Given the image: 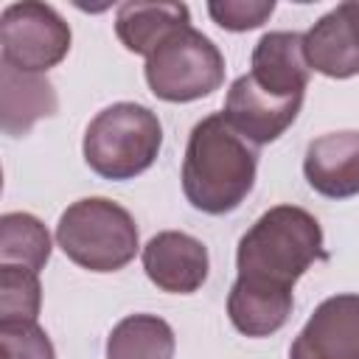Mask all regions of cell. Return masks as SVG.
<instances>
[{
  "label": "cell",
  "instance_id": "9c48e42d",
  "mask_svg": "<svg viewBox=\"0 0 359 359\" xmlns=\"http://www.w3.org/2000/svg\"><path fill=\"white\" fill-rule=\"evenodd\" d=\"M303 53L311 70L328 79L359 73V0L339 3L303 34Z\"/></svg>",
  "mask_w": 359,
  "mask_h": 359
},
{
  "label": "cell",
  "instance_id": "5b68a950",
  "mask_svg": "<svg viewBox=\"0 0 359 359\" xmlns=\"http://www.w3.org/2000/svg\"><path fill=\"white\" fill-rule=\"evenodd\" d=\"M146 81L163 101H196L222 87L224 56L202 31L188 22L168 34L146 59Z\"/></svg>",
  "mask_w": 359,
  "mask_h": 359
},
{
  "label": "cell",
  "instance_id": "277c9868",
  "mask_svg": "<svg viewBox=\"0 0 359 359\" xmlns=\"http://www.w3.org/2000/svg\"><path fill=\"white\" fill-rule=\"evenodd\" d=\"M62 252L90 272H118L137 252V224L126 208L104 196L73 202L56 224Z\"/></svg>",
  "mask_w": 359,
  "mask_h": 359
},
{
  "label": "cell",
  "instance_id": "8992f818",
  "mask_svg": "<svg viewBox=\"0 0 359 359\" xmlns=\"http://www.w3.org/2000/svg\"><path fill=\"white\" fill-rule=\"evenodd\" d=\"M0 50L3 65L25 73H42L67 56L70 25L48 3H11L0 17Z\"/></svg>",
  "mask_w": 359,
  "mask_h": 359
},
{
  "label": "cell",
  "instance_id": "5bb4252c",
  "mask_svg": "<svg viewBox=\"0 0 359 359\" xmlns=\"http://www.w3.org/2000/svg\"><path fill=\"white\" fill-rule=\"evenodd\" d=\"M188 22L185 3H123L115 14V34L126 50L149 59L168 34Z\"/></svg>",
  "mask_w": 359,
  "mask_h": 359
},
{
  "label": "cell",
  "instance_id": "e0dca14e",
  "mask_svg": "<svg viewBox=\"0 0 359 359\" xmlns=\"http://www.w3.org/2000/svg\"><path fill=\"white\" fill-rule=\"evenodd\" d=\"M39 303V272L0 264V323H36Z\"/></svg>",
  "mask_w": 359,
  "mask_h": 359
},
{
  "label": "cell",
  "instance_id": "ba28073f",
  "mask_svg": "<svg viewBox=\"0 0 359 359\" xmlns=\"http://www.w3.org/2000/svg\"><path fill=\"white\" fill-rule=\"evenodd\" d=\"M303 98H275L266 95L250 73L238 76L224 98V121L252 146L278 140L297 118Z\"/></svg>",
  "mask_w": 359,
  "mask_h": 359
},
{
  "label": "cell",
  "instance_id": "8fae6325",
  "mask_svg": "<svg viewBox=\"0 0 359 359\" xmlns=\"http://www.w3.org/2000/svg\"><path fill=\"white\" fill-rule=\"evenodd\" d=\"M303 36L294 31H269L252 50V81L275 98H303L309 84Z\"/></svg>",
  "mask_w": 359,
  "mask_h": 359
},
{
  "label": "cell",
  "instance_id": "30bf717a",
  "mask_svg": "<svg viewBox=\"0 0 359 359\" xmlns=\"http://www.w3.org/2000/svg\"><path fill=\"white\" fill-rule=\"evenodd\" d=\"M208 247L180 230H163L143 247V269L149 280L171 294H191L208 278Z\"/></svg>",
  "mask_w": 359,
  "mask_h": 359
},
{
  "label": "cell",
  "instance_id": "3957f363",
  "mask_svg": "<svg viewBox=\"0 0 359 359\" xmlns=\"http://www.w3.org/2000/svg\"><path fill=\"white\" fill-rule=\"evenodd\" d=\"M163 146L157 115L132 101L101 109L84 132V160L104 180H132L151 168Z\"/></svg>",
  "mask_w": 359,
  "mask_h": 359
},
{
  "label": "cell",
  "instance_id": "6da1fadb",
  "mask_svg": "<svg viewBox=\"0 0 359 359\" xmlns=\"http://www.w3.org/2000/svg\"><path fill=\"white\" fill-rule=\"evenodd\" d=\"M317 258H323L320 222L297 205H275L241 236L233 289L294 303L292 286Z\"/></svg>",
  "mask_w": 359,
  "mask_h": 359
},
{
  "label": "cell",
  "instance_id": "7c38bea8",
  "mask_svg": "<svg viewBox=\"0 0 359 359\" xmlns=\"http://www.w3.org/2000/svg\"><path fill=\"white\" fill-rule=\"evenodd\" d=\"M309 185L328 199L359 194V132H328L309 143L303 157Z\"/></svg>",
  "mask_w": 359,
  "mask_h": 359
},
{
  "label": "cell",
  "instance_id": "d6986e66",
  "mask_svg": "<svg viewBox=\"0 0 359 359\" xmlns=\"http://www.w3.org/2000/svg\"><path fill=\"white\" fill-rule=\"evenodd\" d=\"M275 11V0H213L208 14L224 31H250L264 25Z\"/></svg>",
  "mask_w": 359,
  "mask_h": 359
},
{
  "label": "cell",
  "instance_id": "7a4b0ae2",
  "mask_svg": "<svg viewBox=\"0 0 359 359\" xmlns=\"http://www.w3.org/2000/svg\"><path fill=\"white\" fill-rule=\"evenodd\" d=\"M258 154L222 112L202 118L188 137L182 160L185 199L210 216L236 210L255 185Z\"/></svg>",
  "mask_w": 359,
  "mask_h": 359
},
{
  "label": "cell",
  "instance_id": "9a60e30c",
  "mask_svg": "<svg viewBox=\"0 0 359 359\" xmlns=\"http://www.w3.org/2000/svg\"><path fill=\"white\" fill-rule=\"evenodd\" d=\"M174 331L163 317L129 314L107 339V359H174Z\"/></svg>",
  "mask_w": 359,
  "mask_h": 359
},
{
  "label": "cell",
  "instance_id": "2e32d148",
  "mask_svg": "<svg viewBox=\"0 0 359 359\" xmlns=\"http://www.w3.org/2000/svg\"><path fill=\"white\" fill-rule=\"evenodd\" d=\"M50 258V236L31 213H6L0 219V264L45 269Z\"/></svg>",
  "mask_w": 359,
  "mask_h": 359
},
{
  "label": "cell",
  "instance_id": "4fadbf2b",
  "mask_svg": "<svg viewBox=\"0 0 359 359\" xmlns=\"http://www.w3.org/2000/svg\"><path fill=\"white\" fill-rule=\"evenodd\" d=\"M59 109L53 84L39 73H25L11 65L0 70V126L6 135L20 137L36 121Z\"/></svg>",
  "mask_w": 359,
  "mask_h": 359
},
{
  "label": "cell",
  "instance_id": "52a82bcc",
  "mask_svg": "<svg viewBox=\"0 0 359 359\" xmlns=\"http://www.w3.org/2000/svg\"><path fill=\"white\" fill-rule=\"evenodd\" d=\"M289 359H359V294L323 300L294 337Z\"/></svg>",
  "mask_w": 359,
  "mask_h": 359
},
{
  "label": "cell",
  "instance_id": "ac0fdd59",
  "mask_svg": "<svg viewBox=\"0 0 359 359\" xmlns=\"http://www.w3.org/2000/svg\"><path fill=\"white\" fill-rule=\"evenodd\" d=\"M0 359H56V353L36 323H0Z\"/></svg>",
  "mask_w": 359,
  "mask_h": 359
}]
</instances>
